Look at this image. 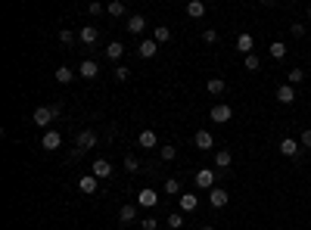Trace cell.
Listing matches in <instances>:
<instances>
[{"mask_svg":"<svg viewBox=\"0 0 311 230\" xmlns=\"http://www.w3.org/2000/svg\"><path fill=\"white\" fill-rule=\"evenodd\" d=\"M97 146V131L94 128H84L81 134H78V149H75V156H81L87 153V149H94Z\"/></svg>","mask_w":311,"mask_h":230,"instance_id":"6da1fadb","label":"cell"},{"mask_svg":"<svg viewBox=\"0 0 311 230\" xmlns=\"http://www.w3.org/2000/svg\"><path fill=\"white\" fill-rule=\"evenodd\" d=\"M209 118H212L215 124H224V121H230V118H234V109H230L227 103H215V106H212V112H209Z\"/></svg>","mask_w":311,"mask_h":230,"instance_id":"7a4b0ae2","label":"cell"},{"mask_svg":"<svg viewBox=\"0 0 311 230\" xmlns=\"http://www.w3.org/2000/svg\"><path fill=\"white\" fill-rule=\"evenodd\" d=\"M60 146H62V134H60V131H44V137H41V149L53 153V149H60Z\"/></svg>","mask_w":311,"mask_h":230,"instance_id":"3957f363","label":"cell"},{"mask_svg":"<svg viewBox=\"0 0 311 230\" xmlns=\"http://www.w3.org/2000/svg\"><path fill=\"white\" fill-rule=\"evenodd\" d=\"M230 202V193L227 190H221V187H215V190H209V205L218 212V209H224V205Z\"/></svg>","mask_w":311,"mask_h":230,"instance_id":"277c9868","label":"cell"},{"mask_svg":"<svg viewBox=\"0 0 311 230\" xmlns=\"http://www.w3.org/2000/svg\"><path fill=\"white\" fill-rule=\"evenodd\" d=\"M156 202H159V193L156 190L143 187L140 193H137V205H140V209H156Z\"/></svg>","mask_w":311,"mask_h":230,"instance_id":"5b68a950","label":"cell"},{"mask_svg":"<svg viewBox=\"0 0 311 230\" xmlns=\"http://www.w3.org/2000/svg\"><path fill=\"white\" fill-rule=\"evenodd\" d=\"M193 180H196V187H202V190H215V171L212 168H199Z\"/></svg>","mask_w":311,"mask_h":230,"instance_id":"8992f818","label":"cell"},{"mask_svg":"<svg viewBox=\"0 0 311 230\" xmlns=\"http://www.w3.org/2000/svg\"><path fill=\"white\" fill-rule=\"evenodd\" d=\"M31 118H34V124H41V128H44V124H50V121L56 118V115H53V106H38V109L31 112Z\"/></svg>","mask_w":311,"mask_h":230,"instance_id":"52a82bcc","label":"cell"},{"mask_svg":"<svg viewBox=\"0 0 311 230\" xmlns=\"http://www.w3.org/2000/svg\"><path fill=\"white\" fill-rule=\"evenodd\" d=\"M97 187H100V177H94V174H84L81 180H78V190H81L84 196H94Z\"/></svg>","mask_w":311,"mask_h":230,"instance_id":"ba28073f","label":"cell"},{"mask_svg":"<svg viewBox=\"0 0 311 230\" xmlns=\"http://www.w3.org/2000/svg\"><path fill=\"white\" fill-rule=\"evenodd\" d=\"M78 75L87 78V81H94V78L100 75V65H97L94 59H81V65H78Z\"/></svg>","mask_w":311,"mask_h":230,"instance_id":"9c48e42d","label":"cell"},{"mask_svg":"<svg viewBox=\"0 0 311 230\" xmlns=\"http://www.w3.org/2000/svg\"><path fill=\"white\" fill-rule=\"evenodd\" d=\"M277 103H283V106H293V103H296V87H293V84H280V87H277Z\"/></svg>","mask_w":311,"mask_h":230,"instance_id":"30bf717a","label":"cell"},{"mask_svg":"<svg viewBox=\"0 0 311 230\" xmlns=\"http://www.w3.org/2000/svg\"><path fill=\"white\" fill-rule=\"evenodd\" d=\"M137 143H140V149H156V143H159V137H156V131H149V128H143L140 134H137Z\"/></svg>","mask_w":311,"mask_h":230,"instance_id":"8fae6325","label":"cell"},{"mask_svg":"<svg viewBox=\"0 0 311 230\" xmlns=\"http://www.w3.org/2000/svg\"><path fill=\"white\" fill-rule=\"evenodd\" d=\"M159 53V44L149 38V41H140V47H137V56H140V59H153V56Z\"/></svg>","mask_w":311,"mask_h":230,"instance_id":"7c38bea8","label":"cell"},{"mask_svg":"<svg viewBox=\"0 0 311 230\" xmlns=\"http://www.w3.org/2000/svg\"><path fill=\"white\" fill-rule=\"evenodd\" d=\"M90 174H94V177H112V162H109V159H97V162H94V171H90Z\"/></svg>","mask_w":311,"mask_h":230,"instance_id":"4fadbf2b","label":"cell"},{"mask_svg":"<svg viewBox=\"0 0 311 230\" xmlns=\"http://www.w3.org/2000/svg\"><path fill=\"white\" fill-rule=\"evenodd\" d=\"M178 202H181V212H196V209H199L196 193H181V196H178Z\"/></svg>","mask_w":311,"mask_h":230,"instance_id":"5bb4252c","label":"cell"},{"mask_svg":"<svg viewBox=\"0 0 311 230\" xmlns=\"http://www.w3.org/2000/svg\"><path fill=\"white\" fill-rule=\"evenodd\" d=\"M193 146H196V149H212L215 146V137L209 131H196V134H193Z\"/></svg>","mask_w":311,"mask_h":230,"instance_id":"9a60e30c","label":"cell"},{"mask_svg":"<svg viewBox=\"0 0 311 230\" xmlns=\"http://www.w3.org/2000/svg\"><path fill=\"white\" fill-rule=\"evenodd\" d=\"M252 47H255V38H252L249 31H243V34L237 38V50L243 53V56H249V53H252Z\"/></svg>","mask_w":311,"mask_h":230,"instance_id":"2e32d148","label":"cell"},{"mask_svg":"<svg viewBox=\"0 0 311 230\" xmlns=\"http://www.w3.org/2000/svg\"><path fill=\"white\" fill-rule=\"evenodd\" d=\"M103 53H106V59H112V62H119V59H122V56H124V44H122V41H112V44H109V47H106V50H103Z\"/></svg>","mask_w":311,"mask_h":230,"instance_id":"e0dca14e","label":"cell"},{"mask_svg":"<svg viewBox=\"0 0 311 230\" xmlns=\"http://www.w3.org/2000/svg\"><path fill=\"white\" fill-rule=\"evenodd\" d=\"M230 165H234V156H230V149H218V153H215V168H230Z\"/></svg>","mask_w":311,"mask_h":230,"instance_id":"ac0fdd59","label":"cell"},{"mask_svg":"<svg viewBox=\"0 0 311 230\" xmlns=\"http://www.w3.org/2000/svg\"><path fill=\"white\" fill-rule=\"evenodd\" d=\"M124 28H128L131 34H143L146 31V19L143 16H128V25H124Z\"/></svg>","mask_w":311,"mask_h":230,"instance_id":"d6986e66","label":"cell"},{"mask_svg":"<svg viewBox=\"0 0 311 230\" xmlns=\"http://www.w3.org/2000/svg\"><path fill=\"white\" fill-rule=\"evenodd\" d=\"M119 221L122 224H134L137 221V205H122L119 209Z\"/></svg>","mask_w":311,"mask_h":230,"instance_id":"ffe728a7","label":"cell"},{"mask_svg":"<svg viewBox=\"0 0 311 230\" xmlns=\"http://www.w3.org/2000/svg\"><path fill=\"white\" fill-rule=\"evenodd\" d=\"M280 153L283 156H299V140H293V137H283V140H280Z\"/></svg>","mask_w":311,"mask_h":230,"instance_id":"44dd1931","label":"cell"},{"mask_svg":"<svg viewBox=\"0 0 311 230\" xmlns=\"http://www.w3.org/2000/svg\"><path fill=\"white\" fill-rule=\"evenodd\" d=\"M53 78H56L60 84H72V81H75V72H72L68 65H60V68L53 72Z\"/></svg>","mask_w":311,"mask_h":230,"instance_id":"7402d4cb","label":"cell"},{"mask_svg":"<svg viewBox=\"0 0 311 230\" xmlns=\"http://www.w3.org/2000/svg\"><path fill=\"white\" fill-rule=\"evenodd\" d=\"M187 16L190 19H202L205 16V3H202V0H190V3H187Z\"/></svg>","mask_w":311,"mask_h":230,"instance_id":"603a6c76","label":"cell"},{"mask_svg":"<svg viewBox=\"0 0 311 230\" xmlns=\"http://www.w3.org/2000/svg\"><path fill=\"white\" fill-rule=\"evenodd\" d=\"M78 38H81V44H97V41H100V31H97L94 25H84Z\"/></svg>","mask_w":311,"mask_h":230,"instance_id":"cb8c5ba5","label":"cell"},{"mask_svg":"<svg viewBox=\"0 0 311 230\" xmlns=\"http://www.w3.org/2000/svg\"><path fill=\"white\" fill-rule=\"evenodd\" d=\"M153 41H156V44L171 41V28H168V25H156V28H153Z\"/></svg>","mask_w":311,"mask_h":230,"instance_id":"d4e9b609","label":"cell"},{"mask_svg":"<svg viewBox=\"0 0 311 230\" xmlns=\"http://www.w3.org/2000/svg\"><path fill=\"white\" fill-rule=\"evenodd\" d=\"M106 13H109V16H115V19H122L124 13H128V9H124L122 0H112V3H106Z\"/></svg>","mask_w":311,"mask_h":230,"instance_id":"484cf974","label":"cell"},{"mask_svg":"<svg viewBox=\"0 0 311 230\" xmlns=\"http://www.w3.org/2000/svg\"><path fill=\"white\" fill-rule=\"evenodd\" d=\"M305 81V72H302V68H290V72H286V84H302Z\"/></svg>","mask_w":311,"mask_h":230,"instance_id":"4316f807","label":"cell"},{"mask_svg":"<svg viewBox=\"0 0 311 230\" xmlns=\"http://www.w3.org/2000/svg\"><path fill=\"white\" fill-rule=\"evenodd\" d=\"M243 65H246V72H258L261 68V59L255 53H249V56H243Z\"/></svg>","mask_w":311,"mask_h":230,"instance_id":"83f0119b","label":"cell"},{"mask_svg":"<svg viewBox=\"0 0 311 230\" xmlns=\"http://www.w3.org/2000/svg\"><path fill=\"white\" fill-rule=\"evenodd\" d=\"M205 87H209V94H212V97H221L227 84L221 81V78H212V81H209V84H205Z\"/></svg>","mask_w":311,"mask_h":230,"instance_id":"f1b7e54d","label":"cell"},{"mask_svg":"<svg viewBox=\"0 0 311 230\" xmlns=\"http://www.w3.org/2000/svg\"><path fill=\"white\" fill-rule=\"evenodd\" d=\"M268 53L274 56V59H283V56H286V44L283 41H274L271 47H268Z\"/></svg>","mask_w":311,"mask_h":230,"instance_id":"f546056e","label":"cell"},{"mask_svg":"<svg viewBox=\"0 0 311 230\" xmlns=\"http://www.w3.org/2000/svg\"><path fill=\"white\" fill-rule=\"evenodd\" d=\"M165 193H168V196H181V180L178 177H168L165 180Z\"/></svg>","mask_w":311,"mask_h":230,"instance_id":"4dcf8cb0","label":"cell"},{"mask_svg":"<svg viewBox=\"0 0 311 230\" xmlns=\"http://www.w3.org/2000/svg\"><path fill=\"white\" fill-rule=\"evenodd\" d=\"M159 156H162V162H171V159L178 156V149H175V146L168 143V146H162V149H159Z\"/></svg>","mask_w":311,"mask_h":230,"instance_id":"1f68e13d","label":"cell"},{"mask_svg":"<svg viewBox=\"0 0 311 230\" xmlns=\"http://www.w3.org/2000/svg\"><path fill=\"white\" fill-rule=\"evenodd\" d=\"M137 168H140V159H137L134 153H131V156H124V171H137Z\"/></svg>","mask_w":311,"mask_h":230,"instance_id":"d6a6232c","label":"cell"},{"mask_svg":"<svg viewBox=\"0 0 311 230\" xmlns=\"http://www.w3.org/2000/svg\"><path fill=\"white\" fill-rule=\"evenodd\" d=\"M115 81H128V78H131V68H124V65H115Z\"/></svg>","mask_w":311,"mask_h":230,"instance_id":"836d02e7","label":"cell"},{"mask_svg":"<svg viewBox=\"0 0 311 230\" xmlns=\"http://www.w3.org/2000/svg\"><path fill=\"white\" fill-rule=\"evenodd\" d=\"M168 227H171V230H181V227H184V218H181L178 212H175V215H168Z\"/></svg>","mask_w":311,"mask_h":230,"instance_id":"e575fe53","label":"cell"},{"mask_svg":"<svg viewBox=\"0 0 311 230\" xmlns=\"http://www.w3.org/2000/svg\"><path fill=\"white\" fill-rule=\"evenodd\" d=\"M60 41L65 44V47H72V44H75V34H72V31L65 28V31H60Z\"/></svg>","mask_w":311,"mask_h":230,"instance_id":"d590c367","label":"cell"},{"mask_svg":"<svg viewBox=\"0 0 311 230\" xmlns=\"http://www.w3.org/2000/svg\"><path fill=\"white\" fill-rule=\"evenodd\" d=\"M202 41H205V44H215V41H218V31H215V28H205V31H202Z\"/></svg>","mask_w":311,"mask_h":230,"instance_id":"8d00e7d4","label":"cell"},{"mask_svg":"<svg viewBox=\"0 0 311 230\" xmlns=\"http://www.w3.org/2000/svg\"><path fill=\"white\" fill-rule=\"evenodd\" d=\"M87 13H90V16H100V13H106V6H103V3H97V0H94V3L87 6Z\"/></svg>","mask_w":311,"mask_h":230,"instance_id":"74e56055","label":"cell"},{"mask_svg":"<svg viewBox=\"0 0 311 230\" xmlns=\"http://www.w3.org/2000/svg\"><path fill=\"white\" fill-rule=\"evenodd\" d=\"M140 227H143V230H156V227H159V221H156V218H143Z\"/></svg>","mask_w":311,"mask_h":230,"instance_id":"f35d334b","label":"cell"},{"mask_svg":"<svg viewBox=\"0 0 311 230\" xmlns=\"http://www.w3.org/2000/svg\"><path fill=\"white\" fill-rule=\"evenodd\" d=\"M299 143H302L305 149H311V128H308V131H302V137H299Z\"/></svg>","mask_w":311,"mask_h":230,"instance_id":"ab89813d","label":"cell"},{"mask_svg":"<svg viewBox=\"0 0 311 230\" xmlns=\"http://www.w3.org/2000/svg\"><path fill=\"white\" fill-rule=\"evenodd\" d=\"M290 28H293V38H302V34H305V25H299V22H293Z\"/></svg>","mask_w":311,"mask_h":230,"instance_id":"60d3db41","label":"cell"},{"mask_svg":"<svg viewBox=\"0 0 311 230\" xmlns=\"http://www.w3.org/2000/svg\"><path fill=\"white\" fill-rule=\"evenodd\" d=\"M199 230H215V227H199Z\"/></svg>","mask_w":311,"mask_h":230,"instance_id":"b9f144b4","label":"cell"},{"mask_svg":"<svg viewBox=\"0 0 311 230\" xmlns=\"http://www.w3.org/2000/svg\"><path fill=\"white\" fill-rule=\"evenodd\" d=\"M308 19H311V6H308Z\"/></svg>","mask_w":311,"mask_h":230,"instance_id":"7bdbcfd3","label":"cell"}]
</instances>
